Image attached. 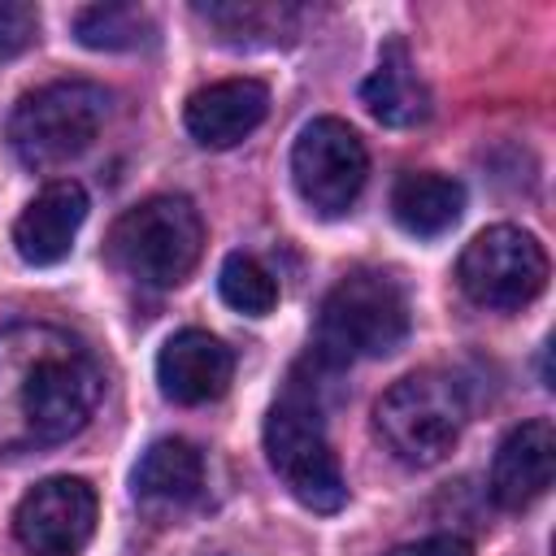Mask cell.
I'll list each match as a JSON object with an SVG mask.
<instances>
[{"instance_id": "cell-1", "label": "cell", "mask_w": 556, "mask_h": 556, "mask_svg": "<svg viewBox=\"0 0 556 556\" xmlns=\"http://www.w3.org/2000/svg\"><path fill=\"white\" fill-rule=\"evenodd\" d=\"M104 391L91 348L48 321L0 326V452H35L78 434Z\"/></svg>"}, {"instance_id": "cell-2", "label": "cell", "mask_w": 556, "mask_h": 556, "mask_svg": "<svg viewBox=\"0 0 556 556\" xmlns=\"http://www.w3.org/2000/svg\"><path fill=\"white\" fill-rule=\"evenodd\" d=\"M408 339V295L382 269H352L339 278L317 313L313 352L321 365L391 356Z\"/></svg>"}, {"instance_id": "cell-3", "label": "cell", "mask_w": 556, "mask_h": 556, "mask_svg": "<svg viewBox=\"0 0 556 556\" xmlns=\"http://www.w3.org/2000/svg\"><path fill=\"white\" fill-rule=\"evenodd\" d=\"M204 252V222L187 195H152L126 208L109 230V261L130 282L169 291Z\"/></svg>"}, {"instance_id": "cell-4", "label": "cell", "mask_w": 556, "mask_h": 556, "mask_svg": "<svg viewBox=\"0 0 556 556\" xmlns=\"http://www.w3.org/2000/svg\"><path fill=\"white\" fill-rule=\"evenodd\" d=\"M109 117V91L87 78H56L26 91L4 126L13 156L26 169H56L87 152Z\"/></svg>"}, {"instance_id": "cell-5", "label": "cell", "mask_w": 556, "mask_h": 556, "mask_svg": "<svg viewBox=\"0 0 556 556\" xmlns=\"http://www.w3.org/2000/svg\"><path fill=\"white\" fill-rule=\"evenodd\" d=\"M469 404L456 378L439 369H417L391 382L374 404V430L387 443V452L413 469L439 465L460 430H465Z\"/></svg>"}, {"instance_id": "cell-6", "label": "cell", "mask_w": 556, "mask_h": 556, "mask_svg": "<svg viewBox=\"0 0 556 556\" xmlns=\"http://www.w3.org/2000/svg\"><path fill=\"white\" fill-rule=\"evenodd\" d=\"M265 456L269 469L282 478L295 504L313 513H339L348 504V482L339 456L326 439L321 413L304 391H287L265 417Z\"/></svg>"}, {"instance_id": "cell-7", "label": "cell", "mask_w": 556, "mask_h": 556, "mask_svg": "<svg viewBox=\"0 0 556 556\" xmlns=\"http://www.w3.org/2000/svg\"><path fill=\"white\" fill-rule=\"evenodd\" d=\"M460 291L478 308L513 313L543 295L547 287V252L521 226H486L478 230L456 265Z\"/></svg>"}, {"instance_id": "cell-8", "label": "cell", "mask_w": 556, "mask_h": 556, "mask_svg": "<svg viewBox=\"0 0 556 556\" xmlns=\"http://www.w3.org/2000/svg\"><path fill=\"white\" fill-rule=\"evenodd\" d=\"M365 178H369L365 139L343 117H313L300 126L291 143V182L313 213L321 217L348 213L365 191Z\"/></svg>"}, {"instance_id": "cell-9", "label": "cell", "mask_w": 556, "mask_h": 556, "mask_svg": "<svg viewBox=\"0 0 556 556\" xmlns=\"http://www.w3.org/2000/svg\"><path fill=\"white\" fill-rule=\"evenodd\" d=\"M96 491L83 478H43L13 508V534L30 556H78L96 534Z\"/></svg>"}, {"instance_id": "cell-10", "label": "cell", "mask_w": 556, "mask_h": 556, "mask_svg": "<svg viewBox=\"0 0 556 556\" xmlns=\"http://www.w3.org/2000/svg\"><path fill=\"white\" fill-rule=\"evenodd\" d=\"M87 222V191L74 178H52L13 222V248L26 265H61Z\"/></svg>"}, {"instance_id": "cell-11", "label": "cell", "mask_w": 556, "mask_h": 556, "mask_svg": "<svg viewBox=\"0 0 556 556\" xmlns=\"http://www.w3.org/2000/svg\"><path fill=\"white\" fill-rule=\"evenodd\" d=\"M269 113V87L261 78H222L187 96L182 122L200 148H235L243 143Z\"/></svg>"}, {"instance_id": "cell-12", "label": "cell", "mask_w": 556, "mask_h": 556, "mask_svg": "<svg viewBox=\"0 0 556 556\" xmlns=\"http://www.w3.org/2000/svg\"><path fill=\"white\" fill-rule=\"evenodd\" d=\"M230 378H235V352L208 330H178L165 339L156 356L161 395L187 408L226 395Z\"/></svg>"}, {"instance_id": "cell-13", "label": "cell", "mask_w": 556, "mask_h": 556, "mask_svg": "<svg viewBox=\"0 0 556 556\" xmlns=\"http://www.w3.org/2000/svg\"><path fill=\"white\" fill-rule=\"evenodd\" d=\"M552 473H556V430H552V421H543V417L521 421L495 447L491 500L508 513H521V508H530L534 500L547 495Z\"/></svg>"}, {"instance_id": "cell-14", "label": "cell", "mask_w": 556, "mask_h": 556, "mask_svg": "<svg viewBox=\"0 0 556 556\" xmlns=\"http://www.w3.org/2000/svg\"><path fill=\"white\" fill-rule=\"evenodd\" d=\"M130 491L152 513H178L204 495V456L187 439H156L130 469Z\"/></svg>"}, {"instance_id": "cell-15", "label": "cell", "mask_w": 556, "mask_h": 556, "mask_svg": "<svg viewBox=\"0 0 556 556\" xmlns=\"http://www.w3.org/2000/svg\"><path fill=\"white\" fill-rule=\"evenodd\" d=\"M361 100L382 126H395V130L421 126L430 117V91H426L417 65L400 39H391L382 48L374 74L361 83Z\"/></svg>"}, {"instance_id": "cell-16", "label": "cell", "mask_w": 556, "mask_h": 556, "mask_svg": "<svg viewBox=\"0 0 556 556\" xmlns=\"http://www.w3.org/2000/svg\"><path fill=\"white\" fill-rule=\"evenodd\" d=\"M460 213H465V187L447 174L413 169V174H400L391 187V217L400 222V230L417 239H434L452 230Z\"/></svg>"}, {"instance_id": "cell-17", "label": "cell", "mask_w": 556, "mask_h": 556, "mask_svg": "<svg viewBox=\"0 0 556 556\" xmlns=\"http://www.w3.org/2000/svg\"><path fill=\"white\" fill-rule=\"evenodd\" d=\"M195 17H204L222 43L235 48H256V43H278L291 39L300 26V9L291 4H256V0H230V4H195Z\"/></svg>"}, {"instance_id": "cell-18", "label": "cell", "mask_w": 556, "mask_h": 556, "mask_svg": "<svg viewBox=\"0 0 556 556\" xmlns=\"http://www.w3.org/2000/svg\"><path fill=\"white\" fill-rule=\"evenodd\" d=\"M152 17L139 4H87L74 13V35L96 52H130L152 39Z\"/></svg>"}, {"instance_id": "cell-19", "label": "cell", "mask_w": 556, "mask_h": 556, "mask_svg": "<svg viewBox=\"0 0 556 556\" xmlns=\"http://www.w3.org/2000/svg\"><path fill=\"white\" fill-rule=\"evenodd\" d=\"M217 291H222V300H226L235 313H248V317H265V313H274V304H278V282H274V274H269L256 256H248V252H230V256L222 261V269H217Z\"/></svg>"}, {"instance_id": "cell-20", "label": "cell", "mask_w": 556, "mask_h": 556, "mask_svg": "<svg viewBox=\"0 0 556 556\" xmlns=\"http://www.w3.org/2000/svg\"><path fill=\"white\" fill-rule=\"evenodd\" d=\"M39 39V13L30 4H4L0 0V61L22 56Z\"/></svg>"}, {"instance_id": "cell-21", "label": "cell", "mask_w": 556, "mask_h": 556, "mask_svg": "<svg viewBox=\"0 0 556 556\" xmlns=\"http://www.w3.org/2000/svg\"><path fill=\"white\" fill-rule=\"evenodd\" d=\"M387 556H473V547L460 534H426V539H413V543L391 547Z\"/></svg>"}]
</instances>
